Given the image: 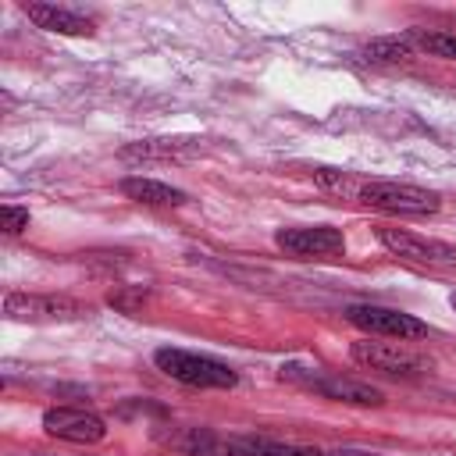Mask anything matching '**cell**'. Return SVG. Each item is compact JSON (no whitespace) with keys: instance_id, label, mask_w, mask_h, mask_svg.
Listing matches in <instances>:
<instances>
[{"instance_id":"cell-2","label":"cell","mask_w":456,"mask_h":456,"mask_svg":"<svg viewBox=\"0 0 456 456\" xmlns=\"http://www.w3.org/2000/svg\"><path fill=\"white\" fill-rule=\"evenodd\" d=\"M153 363L157 370H164L167 378L189 385V388H235L239 374L221 363V360H210V356H200V353H185V349H157L153 353Z\"/></svg>"},{"instance_id":"cell-12","label":"cell","mask_w":456,"mask_h":456,"mask_svg":"<svg viewBox=\"0 0 456 456\" xmlns=\"http://www.w3.org/2000/svg\"><path fill=\"white\" fill-rule=\"evenodd\" d=\"M121 192L135 203H146V207H182L185 203V192L167 185V182H157V178H125L121 182Z\"/></svg>"},{"instance_id":"cell-11","label":"cell","mask_w":456,"mask_h":456,"mask_svg":"<svg viewBox=\"0 0 456 456\" xmlns=\"http://www.w3.org/2000/svg\"><path fill=\"white\" fill-rule=\"evenodd\" d=\"M28 21H36L46 32H61V36H93V21L68 11V7H53V4H28L25 7Z\"/></svg>"},{"instance_id":"cell-7","label":"cell","mask_w":456,"mask_h":456,"mask_svg":"<svg viewBox=\"0 0 456 456\" xmlns=\"http://www.w3.org/2000/svg\"><path fill=\"white\" fill-rule=\"evenodd\" d=\"M274 242L292 253V256H338L346 253V235L331 224H314V228H281Z\"/></svg>"},{"instance_id":"cell-14","label":"cell","mask_w":456,"mask_h":456,"mask_svg":"<svg viewBox=\"0 0 456 456\" xmlns=\"http://www.w3.org/2000/svg\"><path fill=\"white\" fill-rule=\"evenodd\" d=\"M363 57L367 61H374V64H399V61H406V57H413V43L403 36H388V39H374V43H367L363 46Z\"/></svg>"},{"instance_id":"cell-16","label":"cell","mask_w":456,"mask_h":456,"mask_svg":"<svg viewBox=\"0 0 456 456\" xmlns=\"http://www.w3.org/2000/svg\"><path fill=\"white\" fill-rule=\"evenodd\" d=\"M0 228H4L7 235L25 232V228H28V210H25V207H14V203H4V207H0Z\"/></svg>"},{"instance_id":"cell-1","label":"cell","mask_w":456,"mask_h":456,"mask_svg":"<svg viewBox=\"0 0 456 456\" xmlns=\"http://www.w3.org/2000/svg\"><path fill=\"white\" fill-rule=\"evenodd\" d=\"M353 200L374 207V210H385V214H435L442 207L438 192L431 189H420V185H410V182H385V178H370V182H356L353 189Z\"/></svg>"},{"instance_id":"cell-6","label":"cell","mask_w":456,"mask_h":456,"mask_svg":"<svg viewBox=\"0 0 456 456\" xmlns=\"http://www.w3.org/2000/svg\"><path fill=\"white\" fill-rule=\"evenodd\" d=\"M353 360L360 367H370V370H385V374H420L428 370V360L406 346H395V342H353Z\"/></svg>"},{"instance_id":"cell-8","label":"cell","mask_w":456,"mask_h":456,"mask_svg":"<svg viewBox=\"0 0 456 456\" xmlns=\"http://www.w3.org/2000/svg\"><path fill=\"white\" fill-rule=\"evenodd\" d=\"M192 456H324L321 449H303V445H281L267 438H196Z\"/></svg>"},{"instance_id":"cell-18","label":"cell","mask_w":456,"mask_h":456,"mask_svg":"<svg viewBox=\"0 0 456 456\" xmlns=\"http://www.w3.org/2000/svg\"><path fill=\"white\" fill-rule=\"evenodd\" d=\"M452 306H456V292H452Z\"/></svg>"},{"instance_id":"cell-13","label":"cell","mask_w":456,"mask_h":456,"mask_svg":"<svg viewBox=\"0 0 456 456\" xmlns=\"http://www.w3.org/2000/svg\"><path fill=\"white\" fill-rule=\"evenodd\" d=\"M200 142L196 139H142L121 150L125 160H182L189 153H196Z\"/></svg>"},{"instance_id":"cell-19","label":"cell","mask_w":456,"mask_h":456,"mask_svg":"<svg viewBox=\"0 0 456 456\" xmlns=\"http://www.w3.org/2000/svg\"><path fill=\"white\" fill-rule=\"evenodd\" d=\"M36 456H43V452H36Z\"/></svg>"},{"instance_id":"cell-10","label":"cell","mask_w":456,"mask_h":456,"mask_svg":"<svg viewBox=\"0 0 456 456\" xmlns=\"http://www.w3.org/2000/svg\"><path fill=\"white\" fill-rule=\"evenodd\" d=\"M303 385L321 392L324 399H335V403H356V406H381L385 403L374 385L353 381V378H338V374H306Z\"/></svg>"},{"instance_id":"cell-17","label":"cell","mask_w":456,"mask_h":456,"mask_svg":"<svg viewBox=\"0 0 456 456\" xmlns=\"http://www.w3.org/2000/svg\"><path fill=\"white\" fill-rule=\"evenodd\" d=\"M335 456H374V452H353V449H346V452H335Z\"/></svg>"},{"instance_id":"cell-5","label":"cell","mask_w":456,"mask_h":456,"mask_svg":"<svg viewBox=\"0 0 456 456\" xmlns=\"http://www.w3.org/2000/svg\"><path fill=\"white\" fill-rule=\"evenodd\" d=\"M4 314L11 321H78L89 314L86 303L71 296H32V292H7Z\"/></svg>"},{"instance_id":"cell-3","label":"cell","mask_w":456,"mask_h":456,"mask_svg":"<svg viewBox=\"0 0 456 456\" xmlns=\"http://www.w3.org/2000/svg\"><path fill=\"white\" fill-rule=\"evenodd\" d=\"M346 321L367 335H385V338H399V342H410V338H424L428 335V324L417 321L413 314H403V310H392V306H370V303H360V306H349L346 310Z\"/></svg>"},{"instance_id":"cell-4","label":"cell","mask_w":456,"mask_h":456,"mask_svg":"<svg viewBox=\"0 0 456 456\" xmlns=\"http://www.w3.org/2000/svg\"><path fill=\"white\" fill-rule=\"evenodd\" d=\"M378 242L388 253H395V256H403L410 264H428V267H449V264H456V246L438 242V239H428V235H417V232H406V228L381 224L378 228Z\"/></svg>"},{"instance_id":"cell-15","label":"cell","mask_w":456,"mask_h":456,"mask_svg":"<svg viewBox=\"0 0 456 456\" xmlns=\"http://www.w3.org/2000/svg\"><path fill=\"white\" fill-rule=\"evenodd\" d=\"M406 39L413 43V50H428L431 57H445L456 61V36L449 32H428V28H410Z\"/></svg>"},{"instance_id":"cell-9","label":"cell","mask_w":456,"mask_h":456,"mask_svg":"<svg viewBox=\"0 0 456 456\" xmlns=\"http://www.w3.org/2000/svg\"><path fill=\"white\" fill-rule=\"evenodd\" d=\"M43 428L46 435L53 438H64V442H78V445H93L107 435L103 420L89 410H75V406H53L43 413Z\"/></svg>"}]
</instances>
